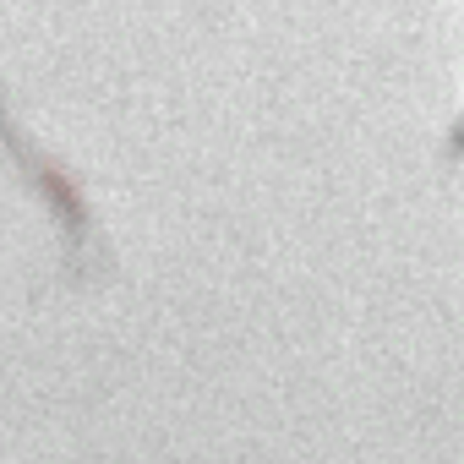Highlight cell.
I'll return each mask as SVG.
<instances>
[{"instance_id":"1","label":"cell","mask_w":464,"mask_h":464,"mask_svg":"<svg viewBox=\"0 0 464 464\" xmlns=\"http://www.w3.org/2000/svg\"><path fill=\"white\" fill-rule=\"evenodd\" d=\"M459 142H464V131H459Z\"/></svg>"}]
</instances>
